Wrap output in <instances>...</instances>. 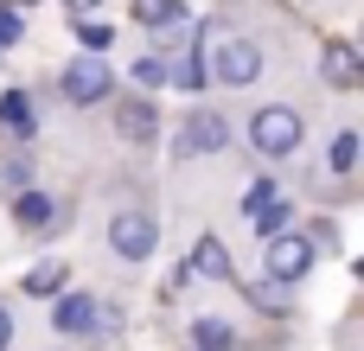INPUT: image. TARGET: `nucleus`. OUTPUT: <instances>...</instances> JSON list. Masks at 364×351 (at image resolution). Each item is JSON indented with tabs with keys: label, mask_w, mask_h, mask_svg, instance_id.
<instances>
[{
	"label": "nucleus",
	"mask_w": 364,
	"mask_h": 351,
	"mask_svg": "<svg viewBox=\"0 0 364 351\" xmlns=\"http://www.w3.org/2000/svg\"><path fill=\"white\" fill-rule=\"evenodd\" d=\"M301 141H307V122H301L294 102H262V109L250 115V147H256L262 160H288Z\"/></svg>",
	"instance_id": "nucleus-1"
},
{
	"label": "nucleus",
	"mask_w": 364,
	"mask_h": 351,
	"mask_svg": "<svg viewBox=\"0 0 364 351\" xmlns=\"http://www.w3.org/2000/svg\"><path fill=\"white\" fill-rule=\"evenodd\" d=\"M58 90H64V102H70V109H96V102H109V96H115V70H109V58L83 51V58H70V64H64Z\"/></svg>",
	"instance_id": "nucleus-2"
},
{
	"label": "nucleus",
	"mask_w": 364,
	"mask_h": 351,
	"mask_svg": "<svg viewBox=\"0 0 364 351\" xmlns=\"http://www.w3.org/2000/svg\"><path fill=\"white\" fill-rule=\"evenodd\" d=\"M262 275H269V281H282V288L307 281V275H314V237H301V230L269 237V243H262Z\"/></svg>",
	"instance_id": "nucleus-3"
},
{
	"label": "nucleus",
	"mask_w": 364,
	"mask_h": 351,
	"mask_svg": "<svg viewBox=\"0 0 364 351\" xmlns=\"http://www.w3.org/2000/svg\"><path fill=\"white\" fill-rule=\"evenodd\" d=\"M205 58H211L205 70H218V83H230V90H250L262 77V45L256 38H237L230 32V38H218V51L205 45Z\"/></svg>",
	"instance_id": "nucleus-4"
},
{
	"label": "nucleus",
	"mask_w": 364,
	"mask_h": 351,
	"mask_svg": "<svg viewBox=\"0 0 364 351\" xmlns=\"http://www.w3.org/2000/svg\"><path fill=\"white\" fill-rule=\"evenodd\" d=\"M109 249H115L122 262H147V256L160 249L154 211H115V217H109Z\"/></svg>",
	"instance_id": "nucleus-5"
},
{
	"label": "nucleus",
	"mask_w": 364,
	"mask_h": 351,
	"mask_svg": "<svg viewBox=\"0 0 364 351\" xmlns=\"http://www.w3.org/2000/svg\"><path fill=\"white\" fill-rule=\"evenodd\" d=\"M51 326H58V333H70V339H90V333H102L109 320H102V301H96V294H58Z\"/></svg>",
	"instance_id": "nucleus-6"
},
{
	"label": "nucleus",
	"mask_w": 364,
	"mask_h": 351,
	"mask_svg": "<svg viewBox=\"0 0 364 351\" xmlns=\"http://www.w3.org/2000/svg\"><path fill=\"white\" fill-rule=\"evenodd\" d=\"M115 134L134 141V147L160 141V109H154L147 96H122V102H115Z\"/></svg>",
	"instance_id": "nucleus-7"
},
{
	"label": "nucleus",
	"mask_w": 364,
	"mask_h": 351,
	"mask_svg": "<svg viewBox=\"0 0 364 351\" xmlns=\"http://www.w3.org/2000/svg\"><path fill=\"white\" fill-rule=\"evenodd\" d=\"M179 147H186V153H224V147H230V122H224L218 109H192Z\"/></svg>",
	"instance_id": "nucleus-8"
},
{
	"label": "nucleus",
	"mask_w": 364,
	"mask_h": 351,
	"mask_svg": "<svg viewBox=\"0 0 364 351\" xmlns=\"http://www.w3.org/2000/svg\"><path fill=\"white\" fill-rule=\"evenodd\" d=\"M13 224H19V230H51V224H58V198L19 185V192H13Z\"/></svg>",
	"instance_id": "nucleus-9"
},
{
	"label": "nucleus",
	"mask_w": 364,
	"mask_h": 351,
	"mask_svg": "<svg viewBox=\"0 0 364 351\" xmlns=\"http://www.w3.org/2000/svg\"><path fill=\"white\" fill-rule=\"evenodd\" d=\"M320 70H326V83H333V90H358V77H364L358 51H352L346 38H333V45L320 51Z\"/></svg>",
	"instance_id": "nucleus-10"
},
{
	"label": "nucleus",
	"mask_w": 364,
	"mask_h": 351,
	"mask_svg": "<svg viewBox=\"0 0 364 351\" xmlns=\"http://www.w3.org/2000/svg\"><path fill=\"white\" fill-rule=\"evenodd\" d=\"M192 275H205V281H230V275H237L224 237H198V243H192Z\"/></svg>",
	"instance_id": "nucleus-11"
},
{
	"label": "nucleus",
	"mask_w": 364,
	"mask_h": 351,
	"mask_svg": "<svg viewBox=\"0 0 364 351\" xmlns=\"http://www.w3.org/2000/svg\"><path fill=\"white\" fill-rule=\"evenodd\" d=\"M134 19L147 32H173V26H186V0H134Z\"/></svg>",
	"instance_id": "nucleus-12"
},
{
	"label": "nucleus",
	"mask_w": 364,
	"mask_h": 351,
	"mask_svg": "<svg viewBox=\"0 0 364 351\" xmlns=\"http://www.w3.org/2000/svg\"><path fill=\"white\" fill-rule=\"evenodd\" d=\"M230 345H237V326L230 320H218V313L192 320V351H230Z\"/></svg>",
	"instance_id": "nucleus-13"
},
{
	"label": "nucleus",
	"mask_w": 364,
	"mask_h": 351,
	"mask_svg": "<svg viewBox=\"0 0 364 351\" xmlns=\"http://www.w3.org/2000/svg\"><path fill=\"white\" fill-rule=\"evenodd\" d=\"M0 122H6L13 134H32V128H38V115H32V96H26V90H0Z\"/></svg>",
	"instance_id": "nucleus-14"
},
{
	"label": "nucleus",
	"mask_w": 364,
	"mask_h": 351,
	"mask_svg": "<svg viewBox=\"0 0 364 351\" xmlns=\"http://www.w3.org/2000/svg\"><path fill=\"white\" fill-rule=\"evenodd\" d=\"M243 217H250V230L269 243V237H282V230H288V217H294V211H288L282 198H269V205H256V211H243Z\"/></svg>",
	"instance_id": "nucleus-15"
},
{
	"label": "nucleus",
	"mask_w": 364,
	"mask_h": 351,
	"mask_svg": "<svg viewBox=\"0 0 364 351\" xmlns=\"http://www.w3.org/2000/svg\"><path fill=\"white\" fill-rule=\"evenodd\" d=\"M326 166H333L339 179H352V173H358V134H352V128H346V134L333 141V153H326Z\"/></svg>",
	"instance_id": "nucleus-16"
},
{
	"label": "nucleus",
	"mask_w": 364,
	"mask_h": 351,
	"mask_svg": "<svg viewBox=\"0 0 364 351\" xmlns=\"http://www.w3.org/2000/svg\"><path fill=\"white\" fill-rule=\"evenodd\" d=\"M26 294H64V262H38L26 275Z\"/></svg>",
	"instance_id": "nucleus-17"
},
{
	"label": "nucleus",
	"mask_w": 364,
	"mask_h": 351,
	"mask_svg": "<svg viewBox=\"0 0 364 351\" xmlns=\"http://www.w3.org/2000/svg\"><path fill=\"white\" fill-rule=\"evenodd\" d=\"M77 38H83V51L102 58V51L115 45V26H102V19H77Z\"/></svg>",
	"instance_id": "nucleus-18"
},
{
	"label": "nucleus",
	"mask_w": 364,
	"mask_h": 351,
	"mask_svg": "<svg viewBox=\"0 0 364 351\" xmlns=\"http://www.w3.org/2000/svg\"><path fill=\"white\" fill-rule=\"evenodd\" d=\"M134 83L141 90H166V58L154 51V58H134Z\"/></svg>",
	"instance_id": "nucleus-19"
},
{
	"label": "nucleus",
	"mask_w": 364,
	"mask_h": 351,
	"mask_svg": "<svg viewBox=\"0 0 364 351\" xmlns=\"http://www.w3.org/2000/svg\"><path fill=\"white\" fill-rule=\"evenodd\" d=\"M198 58H205V51H192L186 64H166V83H186V90H198V83H205V64H198Z\"/></svg>",
	"instance_id": "nucleus-20"
},
{
	"label": "nucleus",
	"mask_w": 364,
	"mask_h": 351,
	"mask_svg": "<svg viewBox=\"0 0 364 351\" xmlns=\"http://www.w3.org/2000/svg\"><path fill=\"white\" fill-rule=\"evenodd\" d=\"M250 301H256V307H275V313H288V288H282V281H269V275L250 288Z\"/></svg>",
	"instance_id": "nucleus-21"
},
{
	"label": "nucleus",
	"mask_w": 364,
	"mask_h": 351,
	"mask_svg": "<svg viewBox=\"0 0 364 351\" xmlns=\"http://www.w3.org/2000/svg\"><path fill=\"white\" fill-rule=\"evenodd\" d=\"M19 32H26V19H19V6H6V0H0V51H6V45H13Z\"/></svg>",
	"instance_id": "nucleus-22"
},
{
	"label": "nucleus",
	"mask_w": 364,
	"mask_h": 351,
	"mask_svg": "<svg viewBox=\"0 0 364 351\" xmlns=\"http://www.w3.org/2000/svg\"><path fill=\"white\" fill-rule=\"evenodd\" d=\"M269 198H275V179H256V185L243 192V211H256V205H269Z\"/></svg>",
	"instance_id": "nucleus-23"
},
{
	"label": "nucleus",
	"mask_w": 364,
	"mask_h": 351,
	"mask_svg": "<svg viewBox=\"0 0 364 351\" xmlns=\"http://www.w3.org/2000/svg\"><path fill=\"white\" fill-rule=\"evenodd\" d=\"M26 173H32V160H6V166H0V179H6V185H13V192H19V185H26Z\"/></svg>",
	"instance_id": "nucleus-24"
},
{
	"label": "nucleus",
	"mask_w": 364,
	"mask_h": 351,
	"mask_svg": "<svg viewBox=\"0 0 364 351\" xmlns=\"http://www.w3.org/2000/svg\"><path fill=\"white\" fill-rule=\"evenodd\" d=\"M64 6H70V13H77V19H90V13H96V6H102V0H64Z\"/></svg>",
	"instance_id": "nucleus-25"
},
{
	"label": "nucleus",
	"mask_w": 364,
	"mask_h": 351,
	"mask_svg": "<svg viewBox=\"0 0 364 351\" xmlns=\"http://www.w3.org/2000/svg\"><path fill=\"white\" fill-rule=\"evenodd\" d=\"M13 345V313H6V307H0V351Z\"/></svg>",
	"instance_id": "nucleus-26"
},
{
	"label": "nucleus",
	"mask_w": 364,
	"mask_h": 351,
	"mask_svg": "<svg viewBox=\"0 0 364 351\" xmlns=\"http://www.w3.org/2000/svg\"><path fill=\"white\" fill-rule=\"evenodd\" d=\"M6 6H38V0H6Z\"/></svg>",
	"instance_id": "nucleus-27"
}]
</instances>
